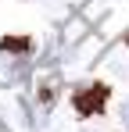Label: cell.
<instances>
[{
    "label": "cell",
    "instance_id": "8",
    "mask_svg": "<svg viewBox=\"0 0 129 132\" xmlns=\"http://www.w3.org/2000/svg\"><path fill=\"white\" fill-rule=\"evenodd\" d=\"M90 132H93V129H90Z\"/></svg>",
    "mask_w": 129,
    "mask_h": 132
},
{
    "label": "cell",
    "instance_id": "7",
    "mask_svg": "<svg viewBox=\"0 0 129 132\" xmlns=\"http://www.w3.org/2000/svg\"><path fill=\"white\" fill-rule=\"evenodd\" d=\"M0 132H11V129H4V125H0Z\"/></svg>",
    "mask_w": 129,
    "mask_h": 132
},
{
    "label": "cell",
    "instance_id": "3",
    "mask_svg": "<svg viewBox=\"0 0 129 132\" xmlns=\"http://www.w3.org/2000/svg\"><path fill=\"white\" fill-rule=\"evenodd\" d=\"M72 104H75V111L83 114V118H90V114H101L108 104V89L104 86H79L75 89V96H72Z\"/></svg>",
    "mask_w": 129,
    "mask_h": 132
},
{
    "label": "cell",
    "instance_id": "6",
    "mask_svg": "<svg viewBox=\"0 0 129 132\" xmlns=\"http://www.w3.org/2000/svg\"><path fill=\"white\" fill-rule=\"evenodd\" d=\"M118 118H122V125H126V132H129V100H122V107H118Z\"/></svg>",
    "mask_w": 129,
    "mask_h": 132
},
{
    "label": "cell",
    "instance_id": "2",
    "mask_svg": "<svg viewBox=\"0 0 129 132\" xmlns=\"http://www.w3.org/2000/svg\"><path fill=\"white\" fill-rule=\"evenodd\" d=\"M29 75H32V57H11V54H0V89L22 86Z\"/></svg>",
    "mask_w": 129,
    "mask_h": 132
},
{
    "label": "cell",
    "instance_id": "1",
    "mask_svg": "<svg viewBox=\"0 0 129 132\" xmlns=\"http://www.w3.org/2000/svg\"><path fill=\"white\" fill-rule=\"evenodd\" d=\"M58 96H61V75H58L54 68L40 71V75H36V89L29 93V100H32V104L50 118V111H54V104H58Z\"/></svg>",
    "mask_w": 129,
    "mask_h": 132
},
{
    "label": "cell",
    "instance_id": "5",
    "mask_svg": "<svg viewBox=\"0 0 129 132\" xmlns=\"http://www.w3.org/2000/svg\"><path fill=\"white\" fill-rule=\"evenodd\" d=\"M36 43L29 36H4L0 39V54H11V57H32Z\"/></svg>",
    "mask_w": 129,
    "mask_h": 132
},
{
    "label": "cell",
    "instance_id": "4",
    "mask_svg": "<svg viewBox=\"0 0 129 132\" xmlns=\"http://www.w3.org/2000/svg\"><path fill=\"white\" fill-rule=\"evenodd\" d=\"M86 32H90V18L86 14H72L61 29V46H75L79 39H86Z\"/></svg>",
    "mask_w": 129,
    "mask_h": 132
}]
</instances>
